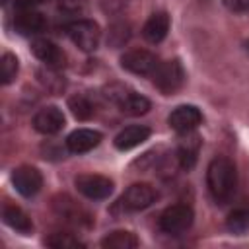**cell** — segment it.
I'll list each match as a JSON object with an SVG mask.
<instances>
[{
  "label": "cell",
  "mask_w": 249,
  "mask_h": 249,
  "mask_svg": "<svg viewBox=\"0 0 249 249\" xmlns=\"http://www.w3.org/2000/svg\"><path fill=\"white\" fill-rule=\"evenodd\" d=\"M206 185L210 196L218 204L231 200L237 189V169L235 163L226 156H216L206 167Z\"/></svg>",
  "instance_id": "6da1fadb"
},
{
  "label": "cell",
  "mask_w": 249,
  "mask_h": 249,
  "mask_svg": "<svg viewBox=\"0 0 249 249\" xmlns=\"http://www.w3.org/2000/svg\"><path fill=\"white\" fill-rule=\"evenodd\" d=\"M103 91H105L103 95L113 105H117L121 113L128 115V117H138V115H144L150 111V101L124 84H111Z\"/></svg>",
  "instance_id": "7a4b0ae2"
},
{
  "label": "cell",
  "mask_w": 249,
  "mask_h": 249,
  "mask_svg": "<svg viewBox=\"0 0 249 249\" xmlns=\"http://www.w3.org/2000/svg\"><path fill=\"white\" fill-rule=\"evenodd\" d=\"M150 78L163 95H171L183 88L187 76H185L183 64L177 58H173V60H160V64L156 66Z\"/></svg>",
  "instance_id": "3957f363"
},
{
  "label": "cell",
  "mask_w": 249,
  "mask_h": 249,
  "mask_svg": "<svg viewBox=\"0 0 249 249\" xmlns=\"http://www.w3.org/2000/svg\"><path fill=\"white\" fill-rule=\"evenodd\" d=\"M193 208L189 204H171L167 206L158 220V226L167 235H181L193 226Z\"/></svg>",
  "instance_id": "277c9868"
},
{
  "label": "cell",
  "mask_w": 249,
  "mask_h": 249,
  "mask_svg": "<svg viewBox=\"0 0 249 249\" xmlns=\"http://www.w3.org/2000/svg\"><path fill=\"white\" fill-rule=\"evenodd\" d=\"M66 35L84 53L95 51L99 47V41H101L99 25L91 19H74V21H70L66 25Z\"/></svg>",
  "instance_id": "5b68a950"
},
{
  "label": "cell",
  "mask_w": 249,
  "mask_h": 249,
  "mask_svg": "<svg viewBox=\"0 0 249 249\" xmlns=\"http://www.w3.org/2000/svg\"><path fill=\"white\" fill-rule=\"evenodd\" d=\"M156 200H158V191L152 185H148V183H134L119 198V206L124 212H138V210H146Z\"/></svg>",
  "instance_id": "8992f818"
},
{
  "label": "cell",
  "mask_w": 249,
  "mask_h": 249,
  "mask_svg": "<svg viewBox=\"0 0 249 249\" xmlns=\"http://www.w3.org/2000/svg\"><path fill=\"white\" fill-rule=\"evenodd\" d=\"M158 64H160V58L146 49H130L121 56V66L126 72L138 74V76H152Z\"/></svg>",
  "instance_id": "52a82bcc"
},
{
  "label": "cell",
  "mask_w": 249,
  "mask_h": 249,
  "mask_svg": "<svg viewBox=\"0 0 249 249\" xmlns=\"http://www.w3.org/2000/svg\"><path fill=\"white\" fill-rule=\"evenodd\" d=\"M74 185L86 198H91V200L107 198L113 193V181L97 173H82L74 179Z\"/></svg>",
  "instance_id": "ba28073f"
},
{
  "label": "cell",
  "mask_w": 249,
  "mask_h": 249,
  "mask_svg": "<svg viewBox=\"0 0 249 249\" xmlns=\"http://www.w3.org/2000/svg\"><path fill=\"white\" fill-rule=\"evenodd\" d=\"M12 183L16 191L23 196H33L41 191L43 187V175L37 167L33 165H19L12 173Z\"/></svg>",
  "instance_id": "9c48e42d"
},
{
  "label": "cell",
  "mask_w": 249,
  "mask_h": 249,
  "mask_svg": "<svg viewBox=\"0 0 249 249\" xmlns=\"http://www.w3.org/2000/svg\"><path fill=\"white\" fill-rule=\"evenodd\" d=\"M167 123L179 134L191 132V130H196V126L202 123V113L195 105H179L169 113Z\"/></svg>",
  "instance_id": "30bf717a"
},
{
  "label": "cell",
  "mask_w": 249,
  "mask_h": 249,
  "mask_svg": "<svg viewBox=\"0 0 249 249\" xmlns=\"http://www.w3.org/2000/svg\"><path fill=\"white\" fill-rule=\"evenodd\" d=\"M31 51H33V54H35L47 68L58 70V68H62L64 62H66V54L62 53V49H60L58 45H54L53 41H49V39H43V37L35 39V41L31 43Z\"/></svg>",
  "instance_id": "8fae6325"
},
{
  "label": "cell",
  "mask_w": 249,
  "mask_h": 249,
  "mask_svg": "<svg viewBox=\"0 0 249 249\" xmlns=\"http://www.w3.org/2000/svg\"><path fill=\"white\" fill-rule=\"evenodd\" d=\"M64 126V115L58 107L47 105L33 115V128L41 134H56Z\"/></svg>",
  "instance_id": "7c38bea8"
},
{
  "label": "cell",
  "mask_w": 249,
  "mask_h": 249,
  "mask_svg": "<svg viewBox=\"0 0 249 249\" xmlns=\"http://www.w3.org/2000/svg\"><path fill=\"white\" fill-rule=\"evenodd\" d=\"M14 27L19 35H39L45 31L47 27V19L41 12L33 10V8H25V10H19L16 16H14Z\"/></svg>",
  "instance_id": "4fadbf2b"
},
{
  "label": "cell",
  "mask_w": 249,
  "mask_h": 249,
  "mask_svg": "<svg viewBox=\"0 0 249 249\" xmlns=\"http://www.w3.org/2000/svg\"><path fill=\"white\" fill-rule=\"evenodd\" d=\"M198 150H200V136L191 130V132H183L177 144V158H179V165L181 169H191L196 163L198 158Z\"/></svg>",
  "instance_id": "5bb4252c"
},
{
  "label": "cell",
  "mask_w": 249,
  "mask_h": 249,
  "mask_svg": "<svg viewBox=\"0 0 249 249\" xmlns=\"http://www.w3.org/2000/svg\"><path fill=\"white\" fill-rule=\"evenodd\" d=\"M101 138H103V134L99 130H93V128H76L74 132L68 134L66 148L72 154H84V152L93 150L101 142Z\"/></svg>",
  "instance_id": "9a60e30c"
},
{
  "label": "cell",
  "mask_w": 249,
  "mask_h": 249,
  "mask_svg": "<svg viewBox=\"0 0 249 249\" xmlns=\"http://www.w3.org/2000/svg\"><path fill=\"white\" fill-rule=\"evenodd\" d=\"M169 25H171V21H169V16L165 12H154L142 27V37L148 43H160L167 37Z\"/></svg>",
  "instance_id": "2e32d148"
},
{
  "label": "cell",
  "mask_w": 249,
  "mask_h": 249,
  "mask_svg": "<svg viewBox=\"0 0 249 249\" xmlns=\"http://www.w3.org/2000/svg\"><path fill=\"white\" fill-rule=\"evenodd\" d=\"M150 138V128L144 124H130L124 126L117 136H115V148L117 150H132L136 146H140L142 142H146Z\"/></svg>",
  "instance_id": "e0dca14e"
},
{
  "label": "cell",
  "mask_w": 249,
  "mask_h": 249,
  "mask_svg": "<svg viewBox=\"0 0 249 249\" xmlns=\"http://www.w3.org/2000/svg\"><path fill=\"white\" fill-rule=\"evenodd\" d=\"M2 218L6 222V226H10L12 230L19 231L21 235H29L33 231V222L27 216V212H23L19 206L16 204H4L2 208Z\"/></svg>",
  "instance_id": "ac0fdd59"
},
{
  "label": "cell",
  "mask_w": 249,
  "mask_h": 249,
  "mask_svg": "<svg viewBox=\"0 0 249 249\" xmlns=\"http://www.w3.org/2000/svg\"><path fill=\"white\" fill-rule=\"evenodd\" d=\"M54 210L60 218H64L66 222H72V224H89V216L84 208H80L74 200H70L68 196H62L60 200L54 202Z\"/></svg>",
  "instance_id": "d6986e66"
},
{
  "label": "cell",
  "mask_w": 249,
  "mask_h": 249,
  "mask_svg": "<svg viewBox=\"0 0 249 249\" xmlns=\"http://www.w3.org/2000/svg\"><path fill=\"white\" fill-rule=\"evenodd\" d=\"M101 245L105 249H132L138 245V239L134 233L130 231H124V230H117V231H111L107 233L103 239H101Z\"/></svg>",
  "instance_id": "ffe728a7"
},
{
  "label": "cell",
  "mask_w": 249,
  "mask_h": 249,
  "mask_svg": "<svg viewBox=\"0 0 249 249\" xmlns=\"http://www.w3.org/2000/svg\"><path fill=\"white\" fill-rule=\"evenodd\" d=\"M68 107H70V111H72V115L78 119V121H88V119H91L93 117V113H95V107H93V103L86 97V95H72L70 99H68Z\"/></svg>",
  "instance_id": "44dd1931"
},
{
  "label": "cell",
  "mask_w": 249,
  "mask_h": 249,
  "mask_svg": "<svg viewBox=\"0 0 249 249\" xmlns=\"http://www.w3.org/2000/svg\"><path fill=\"white\" fill-rule=\"evenodd\" d=\"M226 226L231 233H237V235L249 231V206H239L233 212H230Z\"/></svg>",
  "instance_id": "7402d4cb"
},
{
  "label": "cell",
  "mask_w": 249,
  "mask_h": 249,
  "mask_svg": "<svg viewBox=\"0 0 249 249\" xmlns=\"http://www.w3.org/2000/svg\"><path fill=\"white\" fill-rule=\"evenodd\" d=\"M45 243L49 247H56V249H66V247H84V241L80 237H76L70 231H53Z\"/></svg>",
  "instance_id": "603a6c76"
},
{
  "label": "cell",
  "mask_w": 249,
  "mask_h": 249,
  "mask_svg": "<svg viewBox=\"0 0 249 249\" xmlns=\"http://www.w3.org/2000/svg\"><path fill=\"white\" fill-rule=\"evenodd\" d=\"M18 68H19V64H18L16 54L4 53L2 54V84H6V86L12 84L18 76Z\"/></svg>",
  "instance_id": "cb8c5ba5"
},
{
  "label": "cell",
  "mask_w": 249,
  "mask_h": 249,
  "mask_svg": "<svg viewBox=\"0 0 249 249\" xmlns=\"http://www.w3.org/2000/svg\"><path fill=\"white\" fill-rule=\"evenodd\" d=\"M128 37H130V27L121 21V23H113V25H111V31H109V35H107V41H109L111 45L119 47V45L126 43Z\"/></svg>",
  "instance_id": "d4e9b609"
},
{
  "label": "cell",
  "mask_w": 249,
  "mask_h": 249,
  "mask_svg": "<svg viewBox=\"0 0 249 249\" xmlns=\"http://www.w3.org/2000/svg\"><path fill=\"white\" fill-rule=\"evenodd\" d=\"M222 2L231 12H249V0H222Z\"/></svg>",
  "instance_id": "484cf974"
},
{
  "label": "cell",
  "mask_w": 249,
  "mask_h": 249,
  "mask_svg": "<svg viewBox=\"0 0 249 249\" xmlns=\"http://www.w3.org/2000/svg\"><path fill=\"white\" fill-rule=\"evenodd\" d=\"M60 8L66 12H80L84 8V0H60Z\"/></svg>",
  "instance_id": "4316f807"
},
{
  "label": "cell",
  "mask_w": 249,
  "mask_h": 249,
  "mask_svg": "<svg viewBox=\"0 0 249 249\" xmlns=\"http://www.w3.org/2000/svg\"><path fill=\"white\" fill-rule=\"evenodd\" d=\"M16 2V6L19 8V10H25V8H35V6H39L43 0H14Z\"/></svg>",
  "instance_id": "83f0119b"
},
{
  "label": "cell",
  "mask_w": 249,
  "mask_h": 249,
  "mask_svg": "<svg viewBox=\"0 0 249 249\" xmlns=\"http://www.w3.org/2000/svg\"><path fill=\"white\" fill-rule=\"evenodd\" d=\"M245 49H247V53H249V41H247V43H245Z\"/></svg>",
  "instance_id": "f1b7e54d"
}]
</instances>
